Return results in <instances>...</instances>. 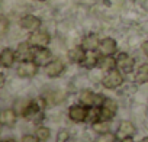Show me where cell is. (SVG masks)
Here are the masks:
<instances>
[{
	"instance_id": "4fadbf2b",
	"label": "cell",
	"mask_w": 148,
	"mask_h": 142,
	"mask_svg": "<svg viewBox=\"0 0 148 142\" xmlns=\"http://www.w3.org/2000/svg\"><path fill=\"white\" fill-rule=\"evenodd\" d=\"M99 45H100V41H99L97 35H95V33H89L82 39V46L86 51H96V49H99Z\"/></svg>"
},
{
	"instance_id": "4316f807",
	"label": "cell",
	"mask_w": 148,
	"mask_h": 142,
	"mask_svg": "<svg viewBox=\"0 0 148 142\" xmlns=\"http://www.w3.org/2000/svg\"><path fill=\"white\" fill-rule=\"evenodd\" d=\"M39 139L36 138V136H34V135H25L23 138H22V142H38Z\"/></svg>"
},
{
	"instance_id": "8fae6325",
	"label": "cell",
	"mask_w": 148,
	"mask_h": 142,
	"mask_svg": "<svg viewBox=\"0 0 148 142\" xmlns=\"http://www.w3.org/2000/svg\"><path fill=\"white\" fill-rule=\"evenodd\" d=\"M64 64L60 59H52L51 62H48L45 65V73L48 77H58L62 71H64Z\"/></svg>"
},
{
	"instance_id": "484cf974",
	"label": "cell",
	"mask_w": 148,
	"mask_h": 142,
	"mask_svg": "<svg viewBox=\"0 0 148 142\" xmlns=\"http://www.w3.org/2000/svg\"><path fill=\"white\" fill-rule=\"evenodd\" d=\"M68 138H70V136H68V132H67V130H62V132H60L57 142H67Z\"/></svg>"
},
{
	"instance_id": "9a60e30c",
	"label": "cell",
	"mask_w": 148,
	"mask_h": 142,
	"mask_svg": "<svg viewBox=\"0 0 148 142\" xmlns=\"http://www.w3.org/2000/svg\"><path fill=\"white\" fill-rule=\"evenodd\" d=\"M15 59H16V51H12L10 48H5L2 51V54H0V62H2V65L5 68L12 67Z\"/></svg>"
},
{
	"instance_id": "44dd1931",
	"label": "cell",
	"mask_w": 148,
	"mask_h": 142,
	"mask_svg": "<svg viewBox=\"0 0 148 142\" xmlns=\"http://www.w3.org/2000/svg\"><path fill=\"white\" fill-rule=\"evenodd\" d=\"M99 67H100L102 70L110 71V70H113V68L116 67V58H113L112 55H105V58H102V59L99 61Z\"/></svg>"
},
{
	"instance_id": "7c38bea8",
	"label": "cell",
	"mask_w": 148,
	"mask_h": 142,
	"mask_svg": "<svg viewBox=\"0 0 148 142\" xmlns=\"http://www.w3.org/2000/svg\"><path fill=\"white\" fill-rule=\"evenodd\" d=\"M51 58H52L51 51H49L47 46H42V48H38V49L35 51L34 61H35L38 65H47L48 62H51Z\"/></svg>"
},
{
	"instance_id": "7402d4cb",
	"label": "cell",
	"mask_w": 148,
	"mask_h": 142,
	"mask_svg": "<svg viewBox=\"0 0 148 142\" xmlns=\"http://www.w3.org/2000/svg\"><path fill=\"white\" fill-rule=\"evenodd\" d=\"M99 119H102V112H100V109H99V107L93 106V107L89 110L87 120H89V122H92V123H96V122H99Z\"/></svg>"
},
{
	"instance_id": "3957f363",
	"label": "cell",
	"mask_w": 148,
	"mask_h": 142,
	"mask_svg": "<svg viewBox=\"0 0 148 142\" xmlns=\"http://www.w3.org/2000/svg\"><path fill=\"white\" fill-rule=\"evenodd\" d=\"M122 83H123V77H122V74H121V71L116 70V68L110 70L109 73L106 74V77L103 79V84H105V87H108V89H116V87H119Z\"/></svg>"
},
{
	"instance_id": "7a4b0ae2",
	"label": "cell",
	"mask_w": 148,
	"mask_h": 142,
	"mask_svg": "<svg viewBox=\"0 0 148 142\" xmlns=\"http://www.w3.org/2000/svg\"><path fill=\"white\" fill-rule=\"evenodd\" d=\"M34 57H35V51H34V46L29 42L19 44V46L16 49V59L18 61H21V62L34 61Z\"/></svg>"
},
{
	"instance_id": "83f0119b",
	"label": "cell",
	"mask_w": 148,
	"mask_h": 142,
	"mask_svg": "<svg viewBox=\"0 0 148 142\" xmlns=\"http://www.w3.org/2000/svg\"><path fill=\"white\" fill-rule=\"evenodd\" d=\"M0 22H2V31H0V32H2V35H5V33H6V31H8V20H6V18L3 16Z\"/></svg>"
},
{
	"instance_id": "6da1fadb",
	"label": "cell",
	"mask_w": 148,
	"mask_h": 142,
	"mask_svg": "<svg viewBox=\"0 0 148 142\" xmlns=\"http://www.w3.org/2000/svg\"><path fill=\"white\" fill-rule=\"evenodd\" d=\"M51 41V36L48 35V32H44V31H35L29 35V39L28 42L34 46V48H42V46H47Z\"/></svg>"
},
{
	"instance_id": "ac0fdd59",
	"label": "cell",
	"mask_w": 148,
	"mask_h": 142,
	"mask_svg": "<svg viewBox=\"0 0 148 142\" xmlns=\"http://www.w3.org/2000/svg\"><path fill=\"white\" fill-rule=\"evenodd\" d=\"M99 61H100L99 59V55L95 54V51H87L84 59L82 61V65L86 67V68H93V67L99 65Z\"/></svg>"
},
{
	"instance_id": "ffe728a7",
	"label": "cell",
	"mask_w": 148,
	"mask_h": 142,
	"mask_svg": "<svg viewBox=\"0 0 148 142\" xmlns=\"http://www.w3.org/2000/svg\"><path fill=\"white\" fill-rule=\"evenodd\" d=\"M0 120H2V123L6 125V126H13V125L16 123V113H15V110H12V109L5 110V112L2 113V117H0Z\"/></svg>"
},
{
	"instance_id": "1f68e13d",
	"label": "cell",
	"mask_w": 148,
	"mask_h": 142,
	"mask_svg": "<svg viewBox=\"0 0 148 142\" xmlns=\"http://www.w3.org/2000/svg\"><path fill=\"white\" fill-rule=\"evenodd\" d=\"M141 142H148V138H144V139H141Z\"/></svg>"
},
{
	"instance_id": "d6a6232c",
	"label": "cell",
	"mask_w": 148,
	"mask_h": 142,
	"mask_svg": "<svg viewBox=\"0 0 148 142\" xmlns=\"http://www.w3.org/2000/svg\"><path fill=\"white\" fill-rule=\"evenodd\" d=\"M38 2H45V0H38Z\"/></svg>"
},
{
	"instance_id": "52a82bcc",
	"label": "cell",
	"mask_w": 148,
	"mask_h": 142,
	"mask_svg": "<svg viewBox=\"0 0 148 142\" xmlns=\"http://www.w3.org/2000/svg\"><path fill=\"white\" fill-rule=\"evenodd\" d=\"M116 110H118V104H116V102H113L112 99H106V100L102 103V107H100V112H102V120H110V119H113Z\"/></svg>"
},
{
	"instance_id": "8992f818",
	"label": "cell",
	"mask_w": 148,
	"mask_h": 142,
	"mask_svg": "<svg viewBox=\"0 0 148 142\" xmlns=\"http://www.w3.org/2000/svg\"><path fill=\"white\" fill-rule=\"evenodd\" d=\"M106 99L103 96H99V94H95L89 90L83 91L80 94V102L83 106H89V107H93V106H97L99 103H103Z\"/></svg>"
},
{
	"instance_id": "f1b7e54d",
	"label": "cell",
	"mask_w": 148,
	"mask_h": 142,
	"mask_svg": "<svg viewBox=\"0 0 148 142\" xmlns=\"http://www.w3.org/2000/svg\"><path fill=\"white\" fill-rule=\"evenodd\" d=\"M142 51H144V54H145V55L148 57V41L142 44Z\"/></svg>"
},
{
	"instance_id": "4dcf8cb0",
	"label": "cell",
	"mask_w": 148,
	"mask_h": 142,
	"mask_svg": "<svg viewBox=\"0 0 148 142\" xmlns=\"http://www.w3.org/2000/svg\"><path fill=\"white\" fill-rule=\"evenodd\" d=\"M3 142H16V141H13V139H6V141H3Z\"/></svg>"
},
{
	"instance_id": "d6986e66",
	"label": "cell",
	"mask_w": 148,
	"mask_h": 142,
	"mask_svg": "<svg viewBox=\"0 0 148 142\" xmlns=\"http://www.w3.org/2000/svg\"><path fill=\"white\" fill-rule=\"evenodd\" d=\"M135 81L138 84L148 83V64L139 65V68L136 70V74H135Z\"/></svg>"
},
{
	"instance_id": "d4e9b609",
	"label": "cell",
	"mask_w": 148,
	"mask_h": 142,
	"mask_svg": "<svg viewBox=\"0 0 148 142\" xmlns=\"http://www.w3.org/2000/svg\"><path fill=\"white\" fill-rule=\"evenodd\" d=\"M116 138L118 136H115L113 133L106 132V133H102V136H99L97 142H116Z\"/></svg>"
},
{
	"instance_id": "5bb4252c",
	"label": "cell",
	"mask_w": 148,
	"mask_h": 142,
	"mask_svg": "<svg viewBox=\"0 0 148 142\" xmlns=\"http://www.w3.org/2000/svg\"><path fill=\"white\" fill-rule=\"evenodd\" d=\"M134 133H135V126H134L131 122H126V120L121 122L119 129H118V132H116V135H118V138H119V139L131 138Z\"/></svg>"
},
{
	"instance_id": "30bf717a",
	"label": "cell",
	"mask_w": 148,
	"mask_h": 142,
	"mask_svg": "<svg viewBox=\"0 0 148 142\" xmlns=\"http://www.w3.org/2000/svg\"><path fill=\"white\" fill-rule=\"evenodd\" d=\"M118 49V44L113 38H105L100 41V45H99V51L100 54L105 57V55H113Z\"/></svg>"
},
{
	"instance_id": "9c48e42d",
	"label": "cell",
	"mask_w": 148,
	"mask_h": 142,
	"mask_svg": "<svg viewBox=\"0 0 148 142\" xmlns=\"http://www.w3.org/2000/svg\"><path fill=\"white\" fill-rule=\"evenodd\" d=\"M87 115H89V110L83 104L82 106H71L68 109V116L74 122H83V120H86Z\"/></svg>"
},
{
	"instance_id": "e0dca14e",
	"label": "cell",
	"mask_w": 148,
	"mask_h": 142,
	"mask_svg": "<svg viewBox=\"0 0 148 142\" xmlns=\"http://www.w3.org/2000/svg\"><path fill=\"white\" fill-rule=\"evenodd\" d=\"M65 94L61 93V91H49L47 94H44V100L47 103V106H54V104H58L64 100Z\"/></svg>"
},
{
	"instance_id": "2e32d148",
	"label": "cell",
	"mask_w": 148,
	"mask_h": 142,
	"mask_svg": "<svg viewBox=\"0 0 148 142\" xmlns=\"http://www.w3.org/2000/svg\"><path fill=\"white\" fill-rule=\"evenodd\" d=\"M86 49L80 45V46H76V48H73L68 51V59L71 62H77V64H82V61L86 57Z\"/></svg>"
},
{
	"instance_id": "277c9868",
	"label": "cell",
	"mask_w": 148,
	"mask_h": 142,
	"mask_svg": "<svg viewBox=\"0 0 148 142\" xmlns=\"http://www.w3.org/2000/svg\"><path fill=\"white\" fill-rule=\"evenodd\" d=\"M134 64H135L134 58H132L131 55L125 54V52H121V54L116 57V67L122 71V73H125V74L132 73V70H134Z\"/></svg>"
},
{
	"instance_id": "5b68a950",
	"label": "cell",
	"mask_w": 148,
	"mask_h": 142,
	"mask_svg": "<svg viewBox=\"0 0 148 142\" xmlns=\"http://www.w3.org/2000/svg\"><path fill=\"white\" fill-rule=\"evenodd\" d=\"M36 71H38V64L35 61H25L18 68V76L22 79H29L36 74Z\"/></svg>"
},
{
	"instance_id": "f546056e",
	"label": "cell",
	"mask_w": 148,
	"mask_h": 142,
	"mask_svg": "<svg viewBox=\"0 0 148 142\" xmlns=\"http://www.w3.org/2000/svg\"><path fill=\"white\" fill-rule=\"evenodd\" d=\"M122 142H134V141H132V138H125V139H122Z\"/></svg>"
},
{
	"instance_id": "cb8c5ba5",
	"label": "cell",
	"mask_w": 148,
	"mask_h": 142,
	"mask_svg": "<svg viewBox=\"0 0 148 142\" xmlns=\"http://www.w3.org/2000/svg\"><path fill=\"white\" fill-rule=\"evenodd\" d=\"M93 129L99 133H106L109 130V125H106L105 122H96L93 123Z\"/></svg>"
},
{
	"instance_id": "603a6c76",
	"label": "cell",
	"mask_w": 148,
	"mask_h": 142,
	"mask_svg": "<svg viewBox=\"0 0 148 142\" xmlns=\"http://www.w3.org/2000/svg\"><path fill=\"white\" fill-rule=\"evenodd\" d=\"M49 129L48 128H45V126H39L38 129H36V138L41 141V142H45L48 138H49Z\"/></svg>"
},
{
	"instance_id": "ba28073f",
	"label": "cell",
	"mask_w": 148,
	"mask_h": 142,
	"mask_svg": "<svg viewBox=\"0 0 148 142\" xmlns=\"http://www.w3.org/2000/svg\"><path fill=\"white\" fill-rule=\"evenodd\" d=\"M21 26L25 29V31H29V32H35L39 29L41 26V19L34 16V15H26L21 19Z\"/></svg>"
}]
</instances>
